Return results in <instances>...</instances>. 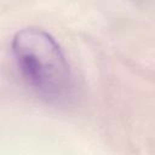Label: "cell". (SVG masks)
I'll list each match as a JSON object with an SVG mask.
<instances>
[{
    "mask_svg": "<svg viewBox=\"0 0 155 155\" xmlns=\"http://www.w3.org/2000/svg\"><path fill=\"white\" fill-rule=\"evenodd\" d=\"M12 54L24 79L51 103H65L74 94L70 65L56 40L41 28H23L11 42Z\"/></svg>",
    "mask_w": 155,
    "mask_h": 155,
    "instance_id": "1",
    "label": "cell"
}]
</instances>
